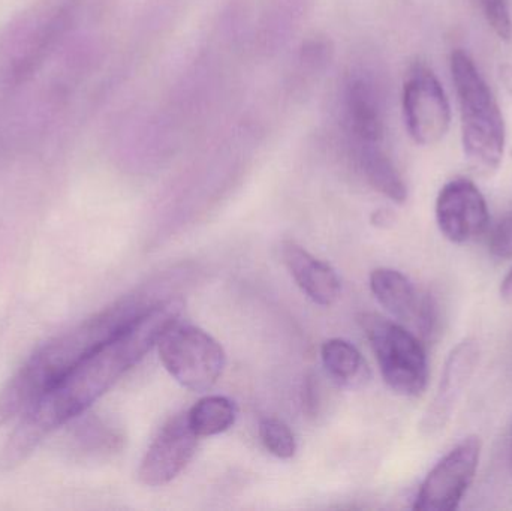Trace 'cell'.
<instances>
[{
  "label": "cell",
  "mask_w": 512,
  "mask_h": 511,
  "mask_svg": "<svg viewBox=\"0 0 512 511\" xmlns=\"http://www.w3.org/2000/svg\"><path fill=\"white\" fill-rule=\"evenodd\" d=\"M183 308L185 302L180 297L153 303L42 393L21 414L20 423L0 453V468L14 470L41 446L45 438L75 417L87 413L126 372L158 345L162 333L176 323Z\"/></svg>",
  "instance_id": "1"
},
{
  "label": "cell",
  "mask_w": 512,
  "mask_h": 511,
  "mask_svg": "<svg viewBox=\"0 0 512 511\" xmlns=\"http://www.w3.org/2000/svg\"><path fill=\"white\" fill-rule=\"evenodd\" d=\"M137 293L87 318L39 347L0 390V426L23 414L87 354L155 302Z\"/></svg>",
  "instance_id": "2"
},
{
  "label": "cell",
  "mask_w": 512,
  "mask_h": 511,
  "mask_svg": "<svg viewBox=\"0 0 512 511\" xmlns=\"http://www.w3.org/2000/svg\"><path fill=\"white\" fill-rule=\"evenodd\" d=\"M451 74L459 98L462 143L475 173L490 176L501 167L505 152V122L498 101L466 51L451 54Z\"/></svg>",
  "instance_id": "3"
},
{
  "label": "cell",
  "mask_w": 512,
  "mask_h": 511,
  "mask_svg": "<svg viewBox=\"0 0 512 511\" xmlns=\"http://www.w3.org/2000/svg\"><path fill=\"white\" fill-rule=\"evenodd\" d=\"M358 323L375 353L388 387L406 398L423 395L429 381V362L417 336L372 312L358 315Z\"/></svg>",
  "instance_id": "4"
},
{
  "label": "cell",
  "mask_w": 512,
  "mask_h": 511,
  "mask_svg": "<svg viewBox=\"0 0 512 511\" xmlns=\"http://www.w3.org/2000/svg\"><path fill=\"white\" fill-rule=\"evenodd\" d=\"M158 350L168 374L191 392L212 389L224 372V348L200 327L176 321L162 333Z\"/></svg>",
  "instance_id": "5"
},
{
  "label": "cell",
  "mask_w": 512,
  "mask_h": 511,
  "mask_svg": "<svg viewBox=\"0 0 512 511\" xmlns=\"http://www.w3.org/2000/svg\"><path fill=\"white\" fill-rule=\"evenodd\" d=\"M403 116L406 128L420 146L438 144L447 135L451 107L444 87L429 66L415 63L403 84Z\"/></svg>",
  "instance_id": "6"
},
{
  "label": "cell",
  "mask_w": 512,
  "mask_h": 511,
  "mask_svg": "<svg viewBox=\"0 0 512 511\" xmlns=\"http://www.w3.org/2000/svg\"><path fill=\"white\" fill-rule=\"evenodd\" d=\"M480 458V438L468 437L457 444L427 474L415 498L414 509L420 511L459 509L463 497L474 482Z\"/></svg>",
  "instance_id": "7"
},
{
  "label": "cell",
  "mask_w": 512,
  "mask_h": 511,
  "mask_svg": "<svg viewBox=\"0 0 512 511\" xmlns=\"http://www.w3.org/2000/svg\"><path fill=\"white\" fill-rule=\"evenodd\" d=\"M436 222L445 239L457 245L474 242L489 227L486 198L474 182L454 179L436 198Z\"/></svg>",
  "instance_id": "8"
},
{
  "label": "cell",
  "mask_w": 512,
  "mask_h": 511,
  "mask_svg": "<svg viewBox=\"0 0 512 511\" xmlns=\"http://www.w3.org/2000/svg\"><path fill=\"white\" fill-rule=\"evenodd\" d=\"M198 437L186 414H177L165 423L141 461L138 479L150 488L173 482L194 458Z\"/></svg>",
  "instance_id": "9"
},
{
  "label": "cell",
  "mask_w": 512,
  "mask_h": 511,
  "mask_svg": "<svg viewBox=\"0 0 512 511\" xmlns=\"http://www.w3.org/2000/svg\"><path fill=\"white\" fill-rule=\"evenodd\" d=\"M478 362L480 344L477 339H463L451 350L435 398L421 420L424 434L436 435L447 428L472 375L477 371Z\"/></svg>",
  "instance_id": "10"
},
{
  "label": "cell",
  "mask_w": 512,
  "mask_h": 511,
  "mask_svg": "<svg viewBox=\"0 0 512 511\" xmlns=\"http://www.w3.org/2000/svg\"><path fill=\"white\" fill-rule=\"evenodd\" d=\"M370 290L394 318L414 327L423 336L435 330L436 306L432 297L421 294L414 284L399 270H373L370 275Z\"/></svg>",
  "instance_id": "11"
},
{
  "label": "cell",
  "mask_w": 512,
  "mask_h": 511,
  "mask_svg": "<svg viewBox=\"0 0 512 511\" xmlns=\"http://www.w3.org/2000/svg\"><path fill=\"white\" fill-rule=\"evenodd\" d=\"M343 122L354 149L384 144L385 120L381 96L369 78L354 75L346 83Z\"/></svg>",
  "instance_id": "12"
},
{
  "label": "cell",
  "mask_w": 512,
  "mask_h": 511,
  "mask_svg": "<svg viewBox=\"0 0 512 511\" xmlns=\"http://www.w3.org/2000/svg\"><path fill=\"white\" fill-rule=\"evenodd\" d=\"M282 258L300 290L312 302L321 306H331L337 302L342 285L331 266L313 257L295 242L283 243Z\"/></svg>",
  "instance_id": "13"
},
{
  "label": "cell",
  "mask_w": 512,
  "mask_h": 511,
  "mask_svg": "<svg viewBox=\"0 0 512 511\" xmlns=\"http://www.w3.org/2000/svg\"><path fill=\"white\" fill-rule=\"evenodd\" d=\"M71 423H74L68 437L71 452L89 458H99L113 455L122 449L123 435L119 429L108 425L99 417L83 413L71 420Z\"/></svg>",
  "instance_id": "14"
},
{
  "label": "cell",
  "mask_w": 512,
  "mask_h": 511,
  "mask_svg": "<svg viewBox=\"0 0 512 511\" xmlns=\"http://www.w3.org/2000/svg\"><path fill=\"white\" fill-rule=\"evenodd\" d=\"M358 165L373 189L397 204L408 198V189L390 155L382 146H367L355 149Z\"/></svg>",
  "instance_id": "15"
},
{
  "label": "cell",
  "mask_w": 512,
  "mask_h": 511,
  "mask_svg": "<svg viewBox=\"0 0 512 511\" xmlns=\"http://www.w3.org/2000/svg\"><path fill=\"white\" fill-rule=\"evenodd\" d=\"M322 366L328 377L340 386L354 387L367 377V366L360 351L345 339H330L321 348Z\"/></svg>",
  "instance_id": "16"
},
{
  "label": "cell",
  "mask_w": 512,
  "mask_h": 511,
  "mask_svg": "<svg viewBox=\"0 0 512 511\" xmlns=\"http://www.w3.org/2000/svg\"><path fill=\"white\" fill-rule=\"evenodd\" d=\"M186 417L198 437H215L233 428L237 419V407L225 396H206L186 413Z\"/></svg>",
  "instance_id": "17"
},
{
  "label": "cell",
  "mask_w": 512,
  "mask_h": 511,
  "mask_svg": "<svg viewBox=\"0 0 512 511\" xmlns=\"http://www.w3.org/2000/svg\"><path fill=\"white\" fill-rule=\"evenodd\" d=\"M259 438L265 450L279 459H291L297 452L294 432L282 420L262 419L259 423Z\"/></svg>",
  "instance_id": "18"
},
{
  "label": "cell",
  "mask_w": 512,
  "mask_h": 511,
  "mask_svg": "<svg viewBox=\"0 0 512 511\" xmlns=\"http://www.w3.org/2000/svg\"><path fill=\"white\" fill-rule=\"evenodd\" d=\"M478 3L493 32L504 41H510L512 20L507 0H478Z\"/></svg>",
  "instance_id": "19"
},
{
  "label": "cell",
  "mask_w": 512,
  "mask_h": 511,
  "mask_svg": "<svg viewBox=\"0 0 512 511\" xmlns=\"http://www.w3.org/2000/svg\"><path fill=\"white\" fill-rule=\"evenodd\" d=\"M490 252L499 260H511L512 258V213L505 216L490 236Z\"/></svg>",
  "instance_id": "20"
},
{
  "label": "cell",
  "mask_w": 512,
  "mask_h": 511,
  "mask_svg": "<svg viewBox=\"0 0 512 511\" xmlns=\"http://www.w3.org/2000/svg\"><path fill=\"white\" fill-rule=\"evenodd\" d=\"M501 296L502 299L512 302V269L510 270V273L505 276L504 281H502Z\"/></svg>",
  "instance_id": "21"
},
{
  "label": "cell",
  "mask_w": 512,
  "mask_h": 511,
  "mask_svg": "<svg viewBox=\"0 0 512 511\" xmlns=\"http://www.w3.org/2000/svg\"><path fill=\"white\" fill-rule=\"evenodd\" d=\"M375 225L388 224L390 222V218H388L387 212H376L375 213Z\"/></svg>",
  "instance_id": "22"
}]
</instances>
